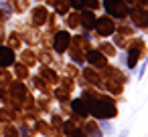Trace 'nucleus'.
Wrapping results in <instances>:
<instances>
[{
	"label": "nucleus",
	"mask_w": 148,
	"mask_h": 137,
	"mask_svg": "<svg viewBox=\"0 0 148 137\" xmlns=\"http://www.w3.org/2000/svg\"><path fill=\"white\" fill-rule=\"evenodd\" d=\"M91 113L97 117V119H110L116 115V107L110 103V101H97L91 109Z\"/></svg>",
	"instance_id": "obj_1"
},
{
	"label": "nucleus",
	"mask_w": 148,
	"mask_h": 137,
	"mask_svg": "<svg viewBox=\"0 0 148 137\" xmlns=\"http://www.w3.org/2000/svg\"><path fill=\"white\" fill-rule=\"evenodd\" d=\"M103 6H106L108 14H112V16H116V18H122V16L128 14V8L122 4V0H106Z\"/></svg>",
	"instance_id": "obj_2"
},
{
	"label": "nucleus",
	"mask_w": 148,
	"mask_h": 137,
	"mask_svg": "<svg viewBox=\"0 0 148 137\" xmlns=\"http://www.w3.org/2000/svg\"><path fill=\"white\" fill-rule=\"evenodd\" d=\"M14 61V53L8 47H0V67H8Z\"/></svg>",
	"instance_id": "obj_3"
},
{
	"label": "nucleus",
	"mask_w": 148,
	"mask_h": 137,
	"mask_svg": "<svg viewBox=\"0 0 148 137\" xmlns=\"http://www.w3.org/2000/svg\"><path fill=\"white\" fill-rule=\"evenodd\" d=\"M69 40H71V34L69 32H59L57 36H55V49L57 51H65L67 47H69Z\"/></svg>",
	"instance_id": "obj_4"
},
{
	"label": "nucleus",
	"mask_w": 148,
	"mask_h": 137,
	"mask_svg": "<svg viewBox=\"0 0 148 137\" xmlns=\"http://www.w3.org/2000/svg\"><path fill=\"white\" fill-rule=\"evenodd\" d=\"M71 107H73V111H75L77 115H81V117H85V115L89 113V105H87L85 101H81V99H75V101L71 103Z\"/></svg>",
	"instance_id": "obj_5"
},
{
	"label": "nucleus",
	"mask_w": 148,
	"mask_h": 137,
	"mask_svg": "<svg viewBox=\"0 0 148 137\" xmlns=\"http://www.w3.org/2000/svg\"><path fill=\"white\" fill-rule=\"evenodd\" d=\"M87 61H89L91 65H95V67H103V65H106V57H103L101 53H97V51L87 53Z\"/></svg>",
	"instance_id": "obj_6"
},
{
	"label": "nucleus",
	"mask_w": 148,
	"mask_h": 137,
	"mask_svg": "<svg viewBox=\"0 0 148 137\" xmlns=\"http://www.w3.org/2000/svg\"><path fill=\"white\" fill-rule=\"evenodd\" d=\"M95 26H97V32L99 34H110L114 28H112V22L108 20V18H99V20H95Z\"/></svg>",
	"instance_id": "obj_7"
},
{
	"label": "nucleus",
	"mask_w": 148,
	"mask_h": 137,
	"mask_svg": "<svg viewBox=\"0 0 148 137\" xmlns=\"http://www.w3.org/2000/svg\"><path fill=\"white\" fill-rule=\"evenodd\" d=\"M71 6L77 8V10H81V8H91V6H95V2H93V0H71Z\"/></svg>",
	"instance_id": "obj_8"
},
{
	"label": "nucleus",
	"mask_w": 148,
	"mask_h": 137,
	"mask_svg": "<svg viewBox=\"0 0 148 137\" xmlns=\"http://www.w3.org/2000/svg\"><path fill=\"white\" fill-rule=\"evenodd\" d=\"M134 22L140 26H148V12H134Z\"/></svg>",
	"instance_id": "obj_9"
},
{
	"label": "nucleus",
	"mask_w": 148,
	"mask_h": 137,
	"mask_svg": "<svg viewBox=\"0 0 148 137\" xmlns=\"http://www.w3.org/2000/svg\"><path fill=\"white\" fill-rule=\"evenodd\" d=\"M81 20H83V26H85V28L95 26V18H93L91 12H83V14H81Z\"/></svg>",
	"instance_id": "obj_10"
},
{
	"label": "nucleus",
	"mask_w": 148,
	"mask_h": 137,
	"mask_svg": "<svg viewBox=\"0 0 148 137\" xmlns=\"http://www.w3.org/2000/svg\"><path fill=\"white\" fill-rule=\"evenodd\" d=\"M136 61H138V51H136V49H132V53L128 55V67H130V69H134V67H136Z\"/></svg>",
	"instance_id": "obj_11"
},
{
	"label": "nucleus",
	"mask_w": 148,
	"mask_h": 137,
	"mask_svg": "<svg viewBox=\"0 0 148 137\" xmlns=\"http://www.w3.org/2000/svg\"><path fill=\"white\" fill-rule=\"evenodd\" d=\"M101 127H103V133H106V135H112V133H114L112 125H110V123H106L103 119H101Z\"/></svg>",
	"instance_id": "obj_12"
},
{
	"label": "nucleus",
	"mask_w": 148,
	"mask_h": 137,
	"mask_svg": "<svg viewBox=\"0 0 148 137\" xmlns=\"http://www.w3.org/2000/svg\"><path fill=\"white\" fill-rule=\"evenodd\" d=\"M140 2H142V4H146V6H148V0H140Z\"/></svg>",
	"instance_id": "obj_13"
}]
</instances>
